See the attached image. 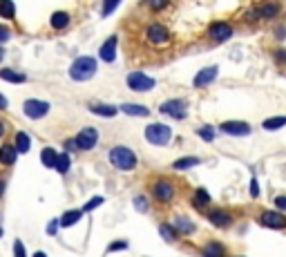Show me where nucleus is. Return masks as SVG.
<instances>
[{
	"mask_svg": "<svg viewBox=\"0 0 286 257\" xmlns=\"http://www.w3.org/2000/svg\"><path fill=\"white\" fill-rule=\"evenodd\" d=\"M208 219L217 226V228H228V226L233 224V215H230V212H226V210H210Z\"/></svg>",
	"mask_w": 286,
	"mask_h": 257,
	"instance_id": "2eb2a0df",
	"label": "nucleus"
},
{
	"mask_svg": "<svg viewBox=\"0 0 286 257\" xmlns=\"http://www.w3.org/2000/svg\"><path fill=\"white\" fill-rule=\"evenodd\" d=\"M101 204H103V197H94L92 201H87V204H85L83 210H85V212H90V210H94V208H96V206H101Z\"/></svg>",
	"mask_w": 286,
	"mask_h": 257,
	"instance_id": "e433bc0d",
	"label": "nucleus"
},
{
	"mask_svg": "<svg viewBox=\"0 0 286 257\" xmlns=\"http://www.w3.org/2000/svg\"><path fill=\"white\" fill-rule=\"evenodd\" d=\"M5 58V50H3V47H0V60H3Z\"/></svg>",
	"mask_w": 286,
	"mask_h": 257,
	"instance_id": "49530a36",
	"label": "nucleus"
},
{
	"mask_svg": "<svg viewBox=\"0 0 286 257\" xmlns=\"http://www.w3.org/2000/svg\"><path fill=\"white\" fill-rule=\"evenodd\" d=\"M119 5H121V0H103V16L114 14V9H117Z\"/></svg>",
	"mask_w": 286,
	"mask_h": 257,
	"instance_id": "473e14b6",
	"label": "nucleus"
},
{
	"mask_svg": "<svg viewBox=\"0 0 286 257\" xmlns=\"http://www.w3.org/2000/svg\"><path fill=\"white\" fill-rule=\"evenodd\" d=\"M159 232H161V237L166 242H174V240H177V235H179L177 228H174V226H170V224H161L159 226Z\"/></svg>",
	"mask_w": 286,
	"mask_h": 257,
	"instance_id": "393cba45",
	"label": "nucleus"
},
{
	"mask_svg": "<svg viewBox=\"0 0 286 257\" xmlns=\"http://www.w3.org/2000/svg\"><path fill=\"white\" fill-rule=\"evenodd\" d=\"M145 139H148L152 145H168L170 139H172V132H170L168 125L152 123V125H148V130H145Z\"/></svg>",
	"mask_w": 286,
	"mask_h": 257,
	"instance_id": "7ed1b4c3",
	"label": "nucleus"
},
{
	"mask_svg": "<svg viewBox=\"0 0 286 257\" xmlns=\"http://www.w3.org/2000/svg\"><path fill=\"white\" fill-rule=\"evenodd\" d=\"M99 56L105 60V63H112L114 56H117V36H109V38L101 45V52H99Z\"/></svg>",
	"mask_w": 286,
	"mask_h": 257,
	"instance_id": "4468645a",
	"label": "nucleus"
},
{
	"mask_svg": "<svg viewBox=\"0 0 286 257\" xmlns=\"http://www.w3.org/2000/svg\"><path fill=\"white\" fill-rule=\"evenodd\" d=\"M273 58H275V63L279 67H286V50L284 47H279V50H275V54H273Z\"/></svg>",
	"mask_w": 286,
	"mask_h": 257,
	"instance_id": "72a5a7b5",
	"label": "nucleus"
},
{
	"mask_svg": "<svg viewBox=\"0 0 286 257\" xmlns=\"http://www.w3.org/2000/svg\"><path fill=\"white\" fill-rule=\"evenodd\" d=\"M259 222H261V226H266V228H275V230L286 228V217L279 210H264Z\"/></svg>",
	"mask_w": 286,
	"mask_h": 257,
	"instance_id": "6e6552de",
	"label": "nucleus"
},
{
	"mask_svg": "<svg viewBox=\"0 0 286 257\" xmlns=\"http://www.w3.org/2000/svg\"><path fill=\"white\" fill-rule=\"evenodd\" d=\"M96 74V58L92 56H78L70 67V76L74 81H90Z\"/></svg>",
	"mask_w": 286,
	"mask_h": 257,
	"instance_id": "f257e3e1",
	"label": "nucleus"
},
{
	"mask_svg": "<svg viewBox=\"0 0 286 257\" xmlns=\"http://www.w3.org/2000/svg\"><path fill=\"white\" fill-rule=\"evenodd\" d=\"M145 36H148V40L152 42V45H166V42L170 40V32L163 25H159V23L150 25L148 32H145Z\"/></svg>",
	"mask_w": 286,
	"mask_h": 257,
	"instance_id": "1a4fd4ad",
	"label": "nucleus"
},
{
	"mask_svg": "<svg viewBox=\"0 0 286 257\" xmlns=\"http://www.w3.org/2000/svg\"><path fill=\"white\" fill-rule=\"evenodd\" d=\"M34 257H47V255H45V253H36Z\"/></svg>",
	"mask_w": 286,
	"mask_h": 257,
	"instance_id": "09e8293b",
	"label": "nucleus"
},
{
	"mask_svg": "<svg viewBox=\"0 0 286 257\" xmlns=\"http://www.w3.org/2000/svg\"><path fill=\"white\" fill-rule=\"evenodd\" d=\"M159 110H161V114H170L172 119H186V114H188V103H186V101H179V99H172V101H166V103H163Z\"/></svg>",
	"mask_w": 286,
	"mask_h": 257,
	"instance_id": "0eeeda50",
	"label": "nucleus"
},
{
	"mask_svg": "<svg viewBox=\"0 0 286 257\" xmlns=\"http://www.w3.org/2000/svg\"><path fill=\"white\" fill-rule=\"evenodd\" d=\"M16 14V5L11 0H0V16L3 18H11Z\"/></svg>",
	"mask_w": 286,
	"mask_h": 257,
	"instance_id": "c756f323",
	"label": "nucleus"
},
{
	"mask_svg": "<svg viewBox=\"0 0 286 257\" xmlns=\"http://www.w3.org/2000/svg\"><path fill=\"white\" fill-rule=\"evenodd\" d=\"M127 88L132 92H150L155 88V78L145 76L143 72H132V74L127 76Z\"/></svg>",
	"mask_w": 286,
	"mask_h": 257,
	"instance_id": "39448f33",
	"label": "nucleus"
},
{
	"mask_svg": "<svg viewBox=\"0 0 286 257\" xmlns=\"http://www.w3.org/2000/svg\"><path fill=\"white\" fill-rule=\"evenodd\" d=\"M257 11H259V18H266V20H271V18H275L279 11H282V5H279L277 0H271V3L261 5Z\"/></svg>",
	"mask_w": 286,
	"mask_h": 257,
	"instance_id": "dca6fc26",
	"label": "nucleus"
},
{
	"mask_svg": "<svg viewBox=\"0 0 286 257\" xmlns=\"http://www.w3.org/2000/svg\"><path fill=\"white\" fill-rule=\"evenodd\" d=\"M174 228H177V232L190 235V232H194V224L190 222V219H186V217H177L174 219Z\"/></svg>",
	"mask_w": 286,
	"mask_h": 257,
	"instance_id": "412c9836",
	"label": "nucleus"
},
{
	"mask_svg": "<svg viewBox=\"0 0 286 257\" xmlns=\"http://www.w3.org/2000/svg\"><path fill=\"white\" fill-rule=\"evenodd\" d=\"M3 134H5V125L0 123V137H3Z\"/></svg>",
	"mask_w": 286,
	"mask_h": 257,
	"instance_id": "de8ad7c7",
	"label": "nucleus"
},
{
	"mask_svg": "<svg viewBox=\"0 0 286 257\" xmlns=\"http://www.w3.org/2000/svg\"><path fill=\"white\" fill-rule=\"evenodd\" d=\"M199 137L204 139V141H212V139H215V130H212V127H202V130H199Z\"/></svg>",
	"mask_w": 286,
	"mask_h": 257,
	"instance_id": "f704fd0d",
	"label": "nucleus"
},
{
	"mask_svg": "<svg viewBox=\"0 0 286 257\" xmlns=\"http://www.w3.org/2000/svg\"><path fill=\"white\" fill-rule=\"evenodd\" d=\"M217 74H219L217 65L204 67L202 72H197V76H194V81H192V85H194V88H206V85H210L212 81H215V78H217Z\"/></svg>",
	"mask_w": 286,
	"mask_h": 257,
	"instance_id": "9b49d317",
	"label": "nucleus"
},
{
	"mask_svg": "<svg viewBox=\"0 0 286 257\" xmlns=\"http://www.w3.org/2000/svg\"><path fill=\"white\" fill-rule=\"evenodd\" d=\"M81 215H83V210H70V212H65L63 215V219H60V226H72V224H76L78 219H81Z\"/></svg>",
	"mask_w": 286,
	"mask_h": 257,
	"instance_id": "cd10ccee",
	"label": "nucleus"
},
{
	"mask_svg": "<svg viewBox=\"0 0 286 257\" xmlns=\"http://www.w3.org/2000/svg\"><path fill=\"white\" fill-rule=\"evenodd\" d=\"M54 168H56L60 175H65V173H68V170H70V155H56Z\"/></svg>",
	"mask_w": 286,
	"mask_h": 257,
	"instance_id": "bb28decb",
	"label": "nucleus"
},
{
	"mask_svg": "<svg viewBox=\"0 0 286 257\" xmlns=\"http://www.w3.org/2000/svg\"><path fill=\"white\" fill-rule=\"evenodd\" d=\"M109 161L119 170H132L137 166V155L125 145H117V148L109 150Z\"/></svg>",
	"mask_w": 286,
	"mask_h": 257,
	"instance_id": "f03ea898",
	"label": "nucleus"
},
{
	"mask_svg": "<svg viewBox=\"0 0 286 257\" xmlns=\"http://www.w3.org/2000/svg\"><path fill=\"white\" fill-rule=\"evenodd\" d=\"M251 197H259V183L257 179L253 177V181H251Z\"/></svg>",
	"mask_w": 286,
	"mask_h": 257,
	"instance_id": "79ce46f5",
	"label": "nucleus"
},
{
	"mask_svg": "<svg viewBox=\"0 0 286 257\" xmlns=\"http://www.w3.org/2000/svg\"><path fill=\"white\" fill-rule=\"evenodd\" d=\"M16 157H18V150L14 145H3L0 148V163H5V166H11L16 161Z\"/></svg>",
	"mask_w": 286,
	"mask_h": 257,
	"instance_id": "f3484780",
	"label": "nucleus"
},
{
	"mask_svg": "<svg viewBox=\"0 0 286 257\" xmlns=\"http://www.w3.org/2000/svg\"><path fill=\"white\" fill-rule=\"evenodd\" d=\"M40 159H42V166L54 168V161H56V152H54L52 148H45V150L40 152Z\"/></svg>",
	"mask_w": 286,
	"mask_h": 257,
	"instance_id": "2f4dec72",
	"label": "nucleus"
},
{
	"mask_svg": "<svg viewBox=\"0 0 286 257\" xmlns=\"http://www.w3.org/2000/svg\"><path fill=\"white\" fill-rule=\"evenodd\" d=\"M58 226H60V222H58V219H54V222H50V226H47V235H56Z\"/></svg>",
	"mask_w": 286,
	"mask_h": 257,
	"instance_id": "a19ab883",
	"label": "nucleus"
},
{
	"mask_svg": "<svg viewBox=\"0 0 286 257\" xmlns=\"http://www.w3.org/2000/svg\"><path fill=\"white\" fill-rule=\"evenodd\" d=\"M0 78H5V81H9V83H25L27 81L25 74H18L14 70H0Z\"/></svg>",
	"mask_w": 286,
	"mask_h": 257,
	"instance_id": "5701e85b",
	"label": "nucleus"
},
{
	"mask_svg": "<svg viewBox=\"0 0 286 257\" xmlns=\"http://www.w3.org/2000/svg\"><path fill=\"white\" fill-rule=\"evenodd\" d=\"M135 206H137L139 212H145V210H148V199H145V197H137L135 199Z\"/></svg>",
	"mask_w": 286,
	"mask_h": 257,
	"instance_id": "4c0bfd02",
	"label": "nucleus"
},
{
	"mask_svg": "<svg viewBox=\"0 0 286 257\" xmlns=\"http://www.w3.org/2000/svg\"><path fill=\"white\" fill-rule=\"evenodd\" d=\"M9 38V29L7 27H0V40H7Z\"/></svg>",
	"mask_w": 286,
	"mask_h": 257,
	"instance_id": "c03bdc74",
	"label": "nucleus"
},
{
	"mask_svg": "<svg viewBox=\"0 0 286 257\" xmlns=\"http://www.w3.org/2000/svg\"><path fill=\"white\" fill-rule=\"evenodd\" d=\"M23 110H25V114L29 116V119H42V116L50 112V103L38 101V99H27Z\"/></svg>",
	"mask_w": 286,
	"mask_h": 257,
	"instance_id": "423d86ee",
	"label": "nucleus"
},
{
	"mask_svg": "<svg viewBox=\"0 0 286 257\" xmlns=\"http://www.w3.org/2000/svg\"><path fill=\"white\" fill-rule=\"evenodd\" d=\"M70 25V14H65V11H56V14L52 16V27L54 29H65Z\"/></svg>",
	"mask_w": 286,
	"mask_h": 257,
	"instance_id": "aec40b11",
	"label": "nucleus"
},
{
	"mask_svg": "<svg viewBox=\"0 0 286 257\" xmlns=\"http://www.w3.org/2000/svg\"><path fill=\"white\" fill-rule=\"evenodd\" d=\"M152 192H155V197L159 201H170L174 197V186L170 181H157L155 188H152Z\"/></svg>",
	"mask_w": 286,
	"mask_h": 257,
	"instance_id": "f8f14e48",
	"label": "nucleus"
},
{
	"mask_svg": "<svg viewBox=\"0 0 286 257\" xmlns=\"http://www.w3.org/2000/svg\"><path fill=\"white\" fill-rule=\"evenodd\" d=\"M3 190H5V186H3V181H0V195H3Z\"/></svg>",
	"mask_w": 286,
	"mask_h": 257,
	"instance_id": "8fccbe9b",
	"label": "nucleus"
},
{
	"mask_svg": "<svg viewBox=\"0 0 286 257\" xmlns=\"http://www.w3.org/2000/svg\"><path fill=\"white\" fill-rule=\"evenodd\" d=\"M222 132L233 134V137H246V134H251V127L241 121H226V123H222Z\"/></svg>",
	"mask_w": 286,
	"mask_h": 257,
	"instance_id": "ddd939ff",
	"label": "nucleus"
},
{
	"mask_svg": "<svg viewBox=\"0 0 286 257\" xmlns=\"http://www.w3.org/2000/svg\"><path fill=\"white\" fill-rule=\"evenodd\" d=\"M14 257H27V255H25V246H23V242H16V244H14Z\"/></svg>",
	"mask_w": 286,
	"mask_h": 257,
	"instance_id": "58836bf2",
	"label": "nucleus"
},
{
	"mask_svg": "<svg viewBox=\"0 0 286 257\" xmlns=\"http://www.w3.org/2000/svg\"><path fill=\"white\" fill-rule=\"evenodd\" d=\"M125 248H127V242H114L107 250H109V253H114V250H125Z\"/></svg>",
	"mask_w": 286,
	"mask_h": 257,
	"instance_id": "ea45409f",
	"label": "nucleus"
},
{
	"mask_svg": "<svg viewBox=\"0 0 286 257\" xmlns=\"http://www.w3.org/2000/svg\"><path fill=\"white\" fill-rule=\"evenodd\" d=\"M197 163H199V159H197V157H186V159H179V161H174V163H172V168H174V170H186V168L197 166Z\"/></svg>",
	"mask_w": 286,
	"mask_h": 257,
	"instance_id": "c85d7f7f",
	"label": "nucleus"
},
{
	"mask_svg": "<svg viewBox=\"0 0 286 257\" xmlns=\"http://www.w3.org/2000/svg\"><path fill=\"white\" fill-rule=\"evenodd\" d=\"M261 125H264V130H277V127L286 125V116H271V119H266Z\"/></svg>",
	"mask_w": 286,
	"mask_h": 257,
	"instance_id": "a878e982",
	"label": "nucleus"
},
{
	"mask_svg": "<svg viewBox=\"0 0 286 257\" xmlns=\"http://www.w3.org/2000/svg\"><path fill=\"white\" fill-rule=\"evenodd\" d=\"M210 204V195L204 190V188H199L197 192H194V197H192V206L194 208H204V206H208Z\"/></svg>",
	"mask_w": 286,
	"mask_h": 257,
	"instance_id": "4be33fe9",
	"label": "nucleus"
},
{
	"mask_svg": "<svg viewBox=\"0 0 286 257\" xmlns=\"http://www.w3.org/2000/svg\"><path fill=\"white\" fill-rule=\"evenodd\" d=\"M121 112H125L130 116H148L150 110L145 105H132V103H123V105H121Z\"/></svg>",
	"mask_w": 286,
	"mask_h": 257,
	"instance_id": "a211bd4d",
	"label": "nucleus"
},
{
	"mask_svg": "<svg viewBox=\"0 0 286 257\" xmlns=\"http://www.w3.org/2000/svg\"><path fill=\"white\" fill-rule=\"evenodd\" d=\"M74 143L78 150H92V148H96V143H99V132H96L94 127H83V130L76 134Z\"/></svg>",
	"mask_w": 286,
	"mask_h": 257,
	"instance_id": "20e7f679",
	"label": "nucleus"
},
{
	"mask_svg": "<svg viewBox=\"0 0 286 257\" xmlns=\"http://www.w3.org/2000/svg\"><path fill=\"white\" fill-rule=\"evenodd\" d=\"M90 110H92L94 114H99V116H114V114H117V108L101 105V103H92V105H90Z\"/></svg>",
	"mask_w": 286,
	"mask_h": 257,
	"instance_id": "b1692460",
	"label": "nucleus"
},
{
	"mask_svg": "<svg viewBox=\"0 0 286 257\" xmlns=\"http://www.w3.org/2000/svg\"><path fill=\"white\" fill-rule=\"evenodd\" d=\"M16 150L18 152H27L29 150V134L27 132H18L16 134Z\"/></svg>",
	"mask_w": 286,
	"mask_h": 257,
	"instance_id": "7c9ffc66",
	"label": "nucleus"
},
{
	"mask_svg": "<svg viewBox=\"0 0 286 257\" xmlns=\"http://www.w3.org/2000/svg\"><path fill=\"white\" fill-rule=\"evenodd\" d=\"M148 3V7L150 9H155V11H159V9H163L168 5V0H145Z\"/></svg>",
	"mask_w": 286,
	"mask_h": 257,
	"instance_id": "c9c22d12",
	"label": "nucleus"
},
{
	"mask_svg": "<svg viewBox=\"0 0 286 257\" xmlns=\"http://www.w3.org/2000/svg\"><path fill=\"white\" fill-rule=\"evenodd\" d=\"M224 246L219 242H210V244H206L204 246V257H224Z\"/></svg>",
	"mask_w": 286,
	"mask_h": 257,
	"instance_id": "6ab92c4d",
	"label": "nucleus"
},
{
	"mask_svg": "<svg viewBox=\"0 0 286 257\" xmlns=\"http://www.w3.org/2000/svg\"><path fill=\"white\" fill-rule=\"evenodd\" d=\"M5 108H7V99H5V96L0 94V110H5Z\"/></svg>",
	"mask_w": 286,
	"mask_h": 257,
	"instance_id": "a18cd8bd",
	"label": "nucleus"
},
{
	"mask_svg": "<svg viewBox=\"0 0 286 257\" xmlns=\"http://www.w3.org/2000/svg\"><path fill=\"white\" fill-rule=\"evenodd\" d=\"M0 237H3V228H0Z\"/></svg>",
	"mask_w": 286,
	"mask_h": 257,
	"instance_id": "3c124183",
	"label": "nucleus"
},
{
	"mask_svg": "<svg viewBox=\"0 0 286 257\" xmlns=\"http://www.w3.org/2000/svg\"><path fill=\"white\" fill-rule=\"evenodd\" d=\"M275 206H277V210H286V197L282 195V197H275Z\"/></svg>",
	"mask_w": 286,
	"mask_h": 257,
	"instance_id": "37998d69",
	"label": "nucleus"
},
{
	"mask_svg": "<svg viewBox=\"0 0 286 257\" xmlns=\"http://www.w3.org/2000/svg\"><path fill=\"white\" fill-rule=\"evenodd\" d=\"M208 36L215 42H224L233 36V25H228V23H212L208 29Z\"/></svg>",
	"mask_w": 286,
	"mask_h": 257,
	"instance_id": "9d476101",
	"label": "nucleus"
}]
</instances>
